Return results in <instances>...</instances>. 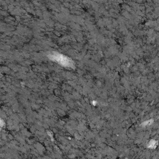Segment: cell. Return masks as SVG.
Instances as JSON below:
<instances>
[{"label": "cell", "instance_id": "cell-1", "mask_svg": "<svg viewBox=\"0 0 159 159\" xmlns=\"http://www.w3.org/2000/svg\"><path fill=\"white\" fill-rule=\"evenodd\" d=\"M48 57L53 61H57V63H60L61 65L65 66V67H70L73 68V63L72 60L67 57L66 56H65L63 54L57 53V52H53L52 53L49 54Z\"/></svg>", "mask_w": 159, "mask_h": 159}]
</instances>
